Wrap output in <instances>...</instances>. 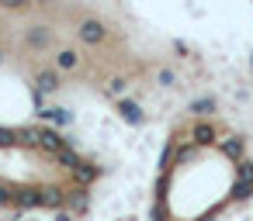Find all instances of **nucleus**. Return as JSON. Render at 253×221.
I'll use <instances>...</instances> for the list:
<instances>
[{"label": "nucleus", "instance_id": "15", "mask_svg": "<svg viewBox=\"0 0 253 221\" xmlns=\"http://www.w3.org/2000/svg\"><path fill=\"white\" fill-rule=\"evenodd\" d=\"M42 114H45V118H52V121H59V125H66V121H70V114H66V111H59V107H45Z\"/></svg>", "mask_w": 253, "mask_h": 221}, {"label": "nucleus", "instance_id": "2", "mask_svg": "<svg viewBox=\"0 0 253 221\" xmlns=\"http://www.w3.org/2000/svg\"><path fill=\"white\" fill-rule=\"evenodd\" d=\"M66 145V138H59V131H39V149H45V152H59Z\"/></svg>", "mask_w": 253, "mask_h": 221}, {"label": "nucleus", "instance_id": "13", "mask_svg": "<svg viewBox=\"0 0 253 221\" xmlns=\"http://www.w3.org/2000/svg\"><path fill=\"white\" fill-rule=\"evenodd\" d=\"M94 176H97V169H90L87 162H80V166H77V180H80V183H90Z\"/></svg>", "mask_w": 253, "mask_h": 221}, {"label": "nucleus", "instance_id": "11", "mask_svg": "<svg viewBox=\"0 0 253 221\" xmlns=\"http://www.w3.org/2000/svg\"><path fill=\"white\" fill-rule=\"evenodd\" d=\"M56 63H59V69H73V66H77V52H70V49H63V52L56 56Z\"/></svg>", "mask_w": 253, "mask_h": 221}, {"label": "nucleus", "instance_id": "10", "mask_svg": "<svg viewBox=\"0 0 253 221\" xmlns=\"http://www.w3.org/2000/svg\"><path fill=\"white\" fill-rule=\"evenodd\" d=\"M66 204H70L73 211H87V190H73V193H66Z\"/></svg>", "mask_w": 253, "mask_h": 221}, {"label": "nucleus", "instance_id": "19", "mask_svg": "<svg viewBox=\"0 0 253 221\" xmlns=\"http://www.w3.org/2000/svg\"><path fill=\"white\" fill-rule=\"evenodd\" d=\"M160 83H163V87H173V83H177V76H173L170 69H160Z\"/></svg>", "mask_w": 253, "mask_h": 221}, {"label": "nucleus", "instance_id": "1", "mask_svg": "<svg viewBox=\"0 0 253 221\" xmlns=\"http://www.w3.org/2000/svg\"><path fill=\"white\" fill-rule=\"evenodd\" d=\"M80 38H84L87 45L104 42V25H101V21H84V25H80Z\"/></svg>", "mask_w": 253, "mask_h": 221}, {"label": "nucleus", "instance_id": "21", "mask_svg": "<svg viewBox=\"0 0 253 221\" xmlns=\"http://www.w3.org/2000/svg\"><path fill=\"white\" fill-rule=\"evenodd\" d=\"M0 4H7V7H21L25 0H0Z\"/></svg>", "mask_w": 253, "mask_h": 221}, {"label": "nucleus", "instance_id": "8", "mask_svg": "<svg viewBox=\"0 0 253 221\" xmlns=\"http://www.w3.org/2000/svg\"><path fill=\"white\" fill-rule=\"evenodd\" d=\"M191 111H194L198 118H208V114L215 111V100H211V97H201V100H194V104H191Z\"/></svg>", "mask_w": 253, "mask_h": 221}, {"label": "nucleus", "instance_id": "17", "mask_svg": "<svg viewBox=\"0 0 253 221\" xmlns=\"http://www.w3.org/2000/svg\"><path fill=\"white\" fill-rule=\"evenodd\" d=\"M0 204H14V190L7 183H0Z\"/></svg>", "mask_w": 253, "mask_h": 221}, {"label": "nucleus", "instance_id": "16", "mask_svg": "<svg viewBox=\"0 0 253 221\" xmlns=\"http://www.w3.org/2000/svg\"><path fill=\"white\" fill-rule=\"evenodd\" d=\"M250 193H253V183H250V180H239V183H236V197L243 200V197H250Z\"/></svg>", "mask_w": 253, "mask_h": 221}, {"label": "nucleus", "instance_id": "4", "mask_svg": "<svg viewBox=\"0 0 253 221\" xmlns=\"http://www.w3.org/2000/svg\"><path fill=\"white\" fill-rule=\"evenodd\" d=\"M14 204L18 207H42V193L39 190H18L14 193Z\"/></svg>", "mask_w": 253, "mask_h": 221}, {"label": "nucleus", "instance_id": "3", "mask_svg": "<svg viewBox=\"0 0 253 221\" xmlns=\"http://www.w3.org/2000/svg\"><path fill=\"white\" fill-rule=\"evenodd\" d=\"M39 193H42V207H63L66 204V193L59 187H42Z\"/></svg>", "mask_w": 253, "mask_h": 221}, {"label": "nucleus", "instance_id": "9", "mask_svg": "<svg viewBox=\"0 0 253 221\" xmlns=\"http://www.w3.org/2000/svg\"><path fill=\"white\" fill-rule=\"evenodd\" d=\"M222 152H225L229 159H239V156H243V138H225V142H222Z\"/></svg>", "mask_w": 253, "mask_h": 221}, {"label": "nucleus", "instance_id": "7", "mask_svg": "<svg viewBox=\"0 0 253 221\" xmlns=\"http://www.w3.org/2000/svg\"><path fill=\"white\" fill-rule=\"evenodd\" d=\"M56 159H59L63 166H70V169H77V166H80V156H77V152H73L70 145H63V149L56 152Z\"/></svg>", "mask_w": 253, "mask_h": 221}, {"label": "nucleus", "instance_id": "20", "mask_svg": "<svg viewBox=\"0 0 253 221\" xmlns=\"http://www.w3.org/2000/svg\"><path fill=\"white\" fill-rule=\"evenodd\" d=\"M108 90H111V94H122V90H125V80H111V87H108Z\"/></svg>", "mask_w": 253, "mask_h": 221}, {"label": "nucleus", "instance_id": "5", "mask_svg": "<svg viewBox=\"0 0 253 221\" xmlns=\"http://www.w3.org/2000/svg\"><path fill=\"white\" fill-rule=\"evenodd\" d=\"M211 142H215V128L205 125V121L194 125V145H211Z\"/></svg>", "mask_w": 253, "mask_h": 221}, {"label": "nucleus", "instance_id": "6", "mask_svg": "<svg viewBox=\"0 0 253 221\" xmlns=\"http://www.w3.org/2000/svg\"><path fill=\"white\" fill-rule=\"evenodd\" d=\"M118 111H122V118H125L128 125H139V121H142V111H139V107H135L132 100H125V104H122Z\"/></svg>", "mask_w": 253, "mask_h": 221}, {"label": "nucleus", "instance_id": "22", "mask_svg": "<svg viewBox=\"0 0 253 221\" xmlns=\"http://www.w3.org/2000/svg\"><path fill=\"white\" fill-rule=\"evenodd\" d=\"M56 221H70V218H66V214H59V218H56Z\"/></svg>", "mask_w": 253, "mask_h": 221}, {"label": "nucleus", "instance_id": "14", "mask_svg": "<svg viewBox=\"0 0 253 221\" xmlns=\"http://www.w3.org/2000/svg\"><path fill=\"white\" fill-rule=\"evenodd\" d=\"M28 42H32V45H45V42H49L45 28H32V32H28Z\"/></svg>", "mask_w": 253, "mask_h": 221}, {"label": "nucleus", "instance_id": "18", "mask_svg": "<svg viewBox=\"0 0 253 221\" xmlns=\"http://www.w3.org/2000/svg\"><path fill=\"white\" fill-rule=\"evenodd\" d=\"M239 180H250L253 183V162H239Z\"/></svg>", "mask_w": 253, "mask_h": 221}, {"label": "nucleus", "instance_id": "12", "mask_svg": "<svg viewBox=\"0 0 253 221\" xmlns=\"http://www.w3.org/2000/svg\"><path fill=\"white\" fill-rule=\"evenodd\" d=\"M56 87H59V76H56V73H42V76H39V90H42V94H45V90H56Z\"/></svg>", "mask_w": 253, "mask_h": 221}]
</instances>
